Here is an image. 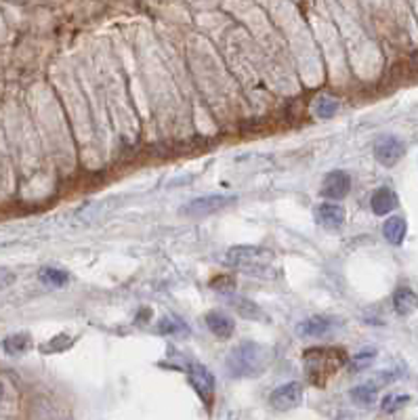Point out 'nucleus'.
I'll use <instances>...</instances> for the list:
<instances>
[{"label":"nucleus","instance_id":"nucleus-1","mask_svg":"<svg viewBox=\"0 0 418 420\" xmlns=\"http://www.w3.org/2000/svg\"><path fill=\"white\" fill-rule=\"evenodd\" d=\"M269 365V349L259 342H240L227 355V372L233 378H252L267 370Z\"/></svg>","mask_w":418,"mask_h":420},{"label":"nucleus","instance_id":"nucleus-2","mask_svg":"<svg viewBox=\"0 0 418 420\" xmlns=\"http://www.w3.org/2000/svg\"><path fill=\"white\" fill-rule=\"evenodd\" d=\"M303 359L309 380L317 386L326 384V380L347 363L345 351L334 347H313L303 355Z\"/></svg>","mask_w":418,"mask_h":420},{"label":"nucleus","instance_id":"nucleus-3","mask_svg":"<svg viewBox=\"0 0 418 420\" xmlns=\"http://www.w3.org/2000/svg\"><path fill=\"white\" fill-rule=\"evenodd\" d=\"M227 263L236 267H267L273 263V252L261 246H233L227 252Z\"/></svg>","mask_w":418,"mask_h":420},{"label":"nucleus","instance_id":"nucleus-4","mask_svg":"<svg viewBox=\"0 0 418 420\" xmlns=\"http://www.w3.org/2000/svg\"><path fill=\"white\" fill-rule=\"evenodd\" d=\"M238 198L236 196H221V194H215V196H202V198H196L187 204L181 206V215L185 217H204V215H212L217 210H223L227 206H231Z\"/></svg>","mask_w":418,"mask_h":420},{"label":"nucleus","instance_id":"nucleus-5","mask_svg":"<svg viewBox=\"0 0 418 420\" xmlns=\"http://www.w3.org/2000/svg\"><path fill=\"white\" fill-rule=\"evenodd\" d=\"M301 401H303V384L296 382V380L278 386V389L269 395V403H271V407L278 410V412L294 410V407L301 405Z\"/></svg>","mask_w":418,"mask_h":420},{"label":"nucleus","instance_id":"nucleus-6","mask_svg":"<svg viewBox=\"0 0 418 420\" xmlns=\"http://www.w3.org/2000/svg\"><path fill=\"white\" fill-rule=\"evenodd\" d=\"M187 374H189V382L196 389V393L206 403H210L212 397H215V376L210 374V370L202 363H192L187 368Z\"/></svg>","mask_w":418,"mask_h":420},{"label":"nucleus","instance_id":"nucleus-7","mask_svg":"<svg viewBox=\"0 0 418 420\" xmlns=\"http://www.w3.org/2000/svg\"><path fill=\"white\" fill-rule=\"evenodd\" d=\"M405 154V143L399 141L397 137H382L374 145V156L382 166H393L397 164Z\"/></svg>","mask_w":418,"mask_h":420},{"label":"nucleus","instance_id":"nucleus-8","mask_svg":"<svg viewBox=\"0 0 418 420\" xmlns=\"http://www.w3.org/2000/svg\"><path fill=\"white\" fill-rule=\"evenodd\" d=\"M351 189V177L345 171H332L322 183V196L328 200H343Z\"/></svg>","mask_w":418,"mask_h":420},{"label":"nucleus","instance_id":"nucleus-9","mask_svg":"<svg viewBox=\"0 0 418 420\" xmlns=\"http://www.w3.org/2000/svg\"><path fill=\"white\" fill-rule=\"evenodd\" d=\"M334 326H336V321L328 315H311L296 326V334L307 336V338H315V336L328 334Z\"/></svg>","mask_w":418,"mask_h":420},{"label":"nucleus","instance_id":"nucleus-10","mask_svg":"<svg viewBox=\"0 0 418 420\" xmlns=\"http://www.w3.org/2000/svg\"><path fill=\"white\" fill-rule=\"evenodd\" d=\"M315 221L326 229H338L345 223V208L340 204L326 202L315 208Z\"/></svg>","mask_w":418,"mask_h":420},{"label":"nucleus","instance_id":"nucleus-11","mask_svg":"<svg viewBox=\"0 0 418 420\" xmlns=\"http://www.w3.org/2000/svg\"><path fill=\"white\" fill-rule=\"evenodd\" d=\"M399 200H397V194L389 187H380L372 194L370 198V206H372V212L378 215V217H384L389 212H393L397 208Z\"/></svg>","mask_w":418,"mask_h":420},{"label":"nucleus","instance_id":"nucleus-12","mask_svg":"<svg viewBox=\"0 0 418 420\" xmlns=\"http://www.w3.org/2000/svg\"><path fill=\"white\" fill-rule=\"evenodd\" d=\"M206 326H208V330H210L217 338H221V340L231 338V334H233V330H236L233 319H231L229 315L221 313V311H210V313H206Z\"/></svg>","mask_w":418,"mask_h":420},{"label":"nucleus","instance_id":"nucleus-13","mask_svg":"<svg viewBox=\"0 0 418 420\" xmlns=\"http://www.w3.org/2000/svg\"><path fill=\"white\" fill-rule=\"evenodd\" d=\"M405 231H408V225L401 217H389L382 225V236L387 238L389 244H395V246L403 242Z\"/></svg>","mask_w":418,"mask_h":420},{"label":"nucleus","instance_id":"nucleus-14","mask_svg":"<svg viewBox=\"0 0 418 420\" xmlns=\"http://www.w3.org/2000/svg\"><path fill=\"white\" fill-rule=\"evenodd\" d=\"M30 347H32V338H30L28 332H17V334H11L3 340V349L9 355H24Z\"/></svg>","mask_w":418,"mask_h":420},{"label":"nucleus","instance_id":"nucleus-15","mask_svg":"<svg viewBox=\"0 0 418 420\" xmlns=\"http://www.w3.org/2000/svg\"><path fill=\"white\" fill-rule=\"evenodd\" d=\"M38 280L43 282V284H47V286H53V288H64L68 282H70V275H68V271H64V269H59V267H43L41 271H38Z\"/></svg>","mask_w":418,"mask_h":420},{"label":"nucleus","instance_id":"nucleus-16","mask_svg":"<svg viewBox=\"0 0 418 420\" xmlns=\"http://www.w3.org/2000/svg\"><path fill=\"white\" fill-rule=\"evenodd\" d=\"M393 307L399 315H408L414 311L416 307V294L410 290V288H399L395 294H393Z\"/></svg>","mask_w":418,"mask_h":420},{"label":"nucleus","instance_id":"nucleus-17","mask_svg":"<svg viewBox=\"0 0 418 420\" xmlns=\"http://www.w3.org/2000/svg\"><path fill=\"white\" fill-rule=\"evenodd\" d=\"M158 330L162 334H189V326L179 317V315H164L158 321Z\"/></svg>","mask_w":418,"mask_h":420},{"label":"nucleus","instance_id":"nucleus-18","mask_svg":"<svg viewBox=\"0 0 418 420\" xmlns=\"http://www.w3.org/2000/svg\"><path fill=\"white\" fill-rule=\"evenodd\" d=\"M229 303H231L233 309H238V313H240L242 317H246V319H263V317H261V315H263L261 309H259L254 303H250L248 298L236 296V298H231Z\"/></svg>","mask_w":418,"mask_h":420},{"label":"nucleus","instance_id":"nucleus-19","mask_svg":"<svg viewBox=\"0 0 418 420\" xmlns=\"http://www.w3.org/2000/svg\"><path fill=\"white\" fill-rule=\"evenodd\" d=\"M313 112H315L317 118H332V116L338 112V101H336L334 97H326V95H322V97L315 99V103H313Z\"/></svg>","mask_w":418,"mask_h":420},{"label":"nucleus","instance_id":"nucleus-20","mask_svg":"<svg viewBox=\"0 0 418 420\" xmlns=\"http://www.w3.org/2000/svg\"><path fill=\"white\" fill-rule=\"evenodd\" d=\"M351 399H353L357 405L368 407V405H372V403L376 401V389L370 386V384H359V386L351 389Z\"/></svg>","mask_w":418,"mask_h":420},{"label":"nucleus","instance_id":"nucleus-21","mask_svg":"<svg viewBox=\"0 0 418 420\" xmlns=\"http://www.w3.org/2000/svg\"><path fill=\"white\" fill-rule=\"evenodd\" d=\"M374 357H376V349H363V351L355 353V357L351 359V372L366 370L368 365H372Z\"/></svg>","mask_w":418,"mask_h":420},{"label":"nucleus","instance_id":"nucleus-22","mask_svg":"<svg viewBox=\"0 0 418 420\" xmlns=\"http://www.w3.org/2000/svg\"><path fill=\"white\" fill-rule=\"evenodd\" d=\"M408 401H410V395H387L380 403V410L384 414H393V412L401 410Z\"/></svg>","mask_w":418,"mask_h":420},{"label":"nucleus","instance_id":"nucleus-23","mask_svg":"<svg viewBox=\"0 0 418 420\" xmlns=\"http://www.w3.org/2000/svg\"><path fill=\"white\" fill-rule=\"evenodd\" d=\"M15 284V273L7 267H0V290Z\"/></svg>","mask_w":418,"mask_h":420},{"label":"nucleus","instance_id":"nucleus-24","mask_svg":"<svg viewBox=\"0 0 418 420\" xmlns=\"http://www.w3.org/2000/svg\"><path fill=\"white\" fill-rule=\"evenodd\" d=\"M68 345H72V340H70L68 336H57L55 340H51V342L47 345V349H49V351H62V349H66Z\"/></svg>","mask_w":418,"mask_h":420},{"label":"nucleus","instance_id":"nucleus-25","mask_svg":"<svg viewBox=\"0 0 418 420\" xmlns=\"http://www.w3.org/2000/svg\"><path fill=\"white\" fill-rule=\"evenodd\" d=\"M0 401H3V384H0Z\"/></svg>","mask_w":418,"mask_h":420}]
</instances>
